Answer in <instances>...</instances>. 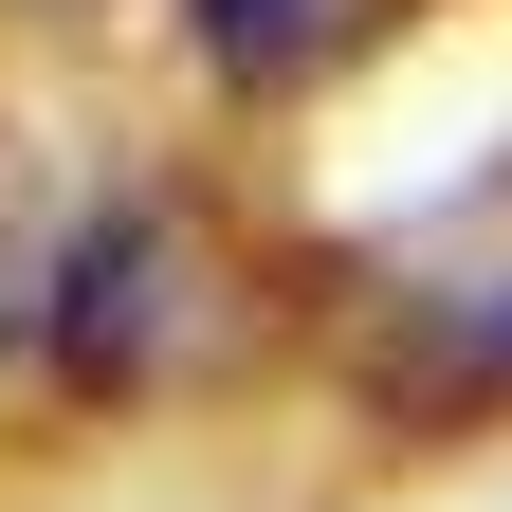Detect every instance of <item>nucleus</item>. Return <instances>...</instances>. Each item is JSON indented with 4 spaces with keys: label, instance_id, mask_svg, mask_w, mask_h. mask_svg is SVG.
<instances>
[{
    "label": "nucleus",
    "instance_id": "f257e3e1",
    "mask_svg": "<svg viewBox=\"0 0 512 512\" xmlns=\"http://www.w3.org/2000/svg\"><path fill=\"white\" fill-rule=\"evenodd\" d=\"M238 348V256L202 202H92L74 238V293H55V366L92 384V403H165V384H202Z\"/></svg>",
    "mask_w": 512,
    "mask_h": 512
},
{
    "label": "nucleus",
    "instance_id": "f03ea898",
    "mask_svg": "<svg viewBox=\"0 0 512 512\" xmlns=\"http://www.w3.org/2000/svg\"><path fill=\"white\" fill-rule=\"evenodd\" d=\"M74 238H92L74 165H55L37 128H0V348H55V293H74Z\"/></svg>",
    "mask_w": 512,
    "mask_h": 512
},
{
    "label": "nucleus",
    "instance_id": "7ed1b4c3",
    "mask_svg": "<svg viewBox=\"0 0 512 512\" xmlns=\"http://www.w3.org/2000/svg\"><path fill=\"white\" fill-rule=\"evenodd\" d=\"M183 19H202V55L238 92H311L348 37H384V0H183Z\"/></svg>",
    "mask_w": 512,
    "mask_h": 512
}]
</instances>
